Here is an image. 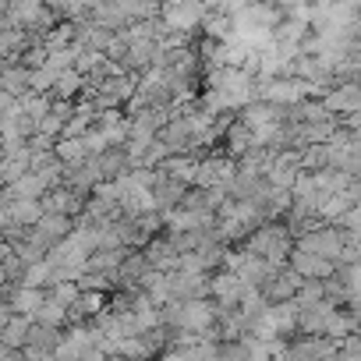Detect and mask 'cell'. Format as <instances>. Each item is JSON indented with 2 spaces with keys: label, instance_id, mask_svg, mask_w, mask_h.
Segmentation results:
<instances>
[{
  "label": "cell",
  "instance_id": "6da1fadb",
  "mask_svg": "<svg viewBox=\"0 0 361 361\" xmlns=\"http://www.w3.org/2000/svg\"><path fill=\"white\" fill-rule=\"evenodd\" d=\"M287 266H290L294 273H301L305 280H329V276L336 273V262H329V259H322V255H312V252H301V248H290Z\"/></svg>",
  "mask_w": 361,
  "mask_h": 361
},
{
  "label": "cell",
  "instance_id": "7a4b0ae2",
  "mask_svg": "<svg viewBox=\"0 0 361 361\" xmlns=\"http://www.w3.org/2000/svg\"><path fill=\"white\" fill-rule=\"evenodd\" d=\"M43 301H47V290H43V287H15L11 298H8L11 312H15V315H29V319L39 312Z\"/></svg>",
  "mask_w": 361,
  "mask_h": 361
},
{
  "label": "cell",
  "instance_id": "3957f363",
  "mask_svg": "<svg viewBox=\"0 0 361 361\" xmlns=\"http://www.w3.org/2000/svg\"><path fill=\"white\" fill-rule=\"evenodd\" d=\"M29 333H32V319L29 315H11L8 326L0 329V340H4L11 350H22L29 343Z\"/></svg>",
  "mask_w": 361,
  "mask_h": 361
}]
</instances>
